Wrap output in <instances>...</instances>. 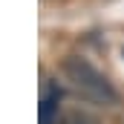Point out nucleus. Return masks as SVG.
I'll list each match as a JSON object with an SVG mask.
<instances>
[{"label": "nucleus", "mask_w": 124, "mask_h": 124, "mask_svg": "<svg viewBox=\"0 0 124 124\" xmlns=\"http://www.w3.org/2000/svg\"><path fill=\"white\" fill-rule=\"evenodd\" d=\"M63 124H98V118H93L90 113H81V110H72L63 116Z\"/></svg>", "instance_id": "3"}, {"label": "nucleus", "mask_w": 124, "mask_h": 124, "mask_svg": "<svg viewBox=\"0 0 124 124\" xmlns=\"http://www.w3.org/2000/svg\"><path fill=\"white\" fill-rule=\"evenodd\" d=\"M63 75H66V81L72 84L75 93L81 95V98H87V101H93V104L110 107V104L118 101L116 87H113V84L107 81V75L98 72L87 58H78V55L66 58V61H63Z\"/></svg>", "instance_id": "1"}, {"label": "nucleus", "mask_w": 124, "mask_h": 124, "mask_svg": "<svg viewBox=\"0 0 124 124\" xmlns=\"http://www.w3.org/2000/svg\"><path fill=\"white\" fill-rule=\"evenodd\" d=\"M58 98H61V90L55 84H49V90L43 95V104H40V124H52L55 110H58Z\"/></svg>", "instance_id": "2"}]
</instances>
